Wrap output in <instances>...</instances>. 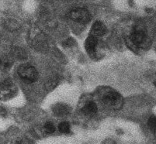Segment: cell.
<instances>
[{
  "mask_svg": "<svg viewBox=\"0 0 156 144\" xmlns=\"http://www.w3.org/2000/svg\"><path fill=\"white\" fill-rule=\"evenodd\" d=\"M148 126L151 131L154 133L156 134V117L155 116H151L148 119Z\"/></svg>",
  "mask_w": 156,
  "mask_h": 144,
  "instance_id": "cell-10",
  "label": "cell"
},
{
  "mask_svg": "<svg viewBox=\"0 0 156 144\" xmlns=\"http://www.w3.org/2000/svg\"><path fill=\"white\" fill-rule=\"evenodd\" d=\"M98 45L97 37L93 36H90L86 39L85 43V48L89 54H94L96 50V46Z\"/></svg>",
  "mask_w": 156,
  "mask_h": 144,
  "instance_id": "cell-5",
  "label": "cell"
},
{
  "mask_svg": "<svg viewBox=\"0 0 156 144\" xmlns=\"http://www.w3.org/2000/svg\"><path fill=\"white\" fill-rule=\"evenodd\" d=\"M145 38L146 34L144 28L141 26H135L133 32L131 33V35H130L131 41L135 45L140 46V45L144 43V40H145Z\"/></svg>",
  "mask_w": 156,
  "mask_h": 144,
  "instance_id": "cell-4",
  "label": "cell"
},
{
  "mask_svg": "<svg viewBox=\"0 0 156 144\" xmlns=\"http://www.w3.org/2000/svg\"><path fill=\"white\" fill-rule=\"evenodd\" d=\"M69 16L72 20L82 22V23L87 22L90 18L89 12L86 9H82V8H78V9H75L71 11Z\"/></svg>",
  "mask_w": 156,
  "mask_h": 144,
  "instance_id": "cell-3",
  "label": "cell"
},
{
  "mask_svg": "<svg viewBox=\"0 0 156 144\" xmlns=\"http://www.w3.org/2000/svg\"><path fill=\"white\" fill-rule=\"evenodd\" d=\"M83 111L86 115H93L96 114L97 111V106L96 103L93 101H88L83 106Z\"/></svg>",
  "mask_w": 156,
  "mask_h": 144,
  "instance_id": "cell-7",
  "label": "cell"
},
{
  "mask_svg": "<svg viewBox=\"0 0 156 144\" xmlns=\"http://www.w3.org/2000/svg\"><path fill=\"white\" fill-rule=\"evenodd\" d=\"M58 129L62 133H69L70 132V125L67 122H61L58 125Z\"/></svg>",
  "mask_w": 156,
  "mask_h": 144,
  "instance_id": "cell-9",
  "label": "cell"
},
{
  "mask_svg": "<svg viewBox=\"0 0 156 144\" xmlns=\"http://www.w3.org/2000/svg\"><path fill=\"white\" fill-rule=\"evenodd\" d=\"M106 27L104 24L102 22L97 21L93 24V27H92V36H96V37H99V36H102L106 33Z\"/></svg>",
  "mask_w": 156,
  "mask_h": 144,
  "instance_id": "cell-6",
  "label": "cell"
},
{
  "mask_svg": "<svg viewBox=\"0 0 156 144\" xmlns=\"http://www.w3.org/2000/svg\"><path fill=\"white\" fill-rule=\"evenodd\" d=\"M53 111L58 115H65L69 112V108L65 104H57L54 107Z\"/></svg>",
  "mask_w": 156,
  "mask_h": 144,
  "instance_id": "cell-8",
  "label": "cell"
},
{
  "mask_svg": "<svg viewBox=\"0 0 156 144\" xmlns=\"http://www.w3.org/2000/svg\"><path fill=\"white\" fill-rule=\"evenodd\" d=\"M44 129L48 133H53L55 131V127L51 122H47L44 125Z\"/></svg>",
  "mask_w": 156,
  "mask_h": 144,
  "instance_id": "cell-11",
  "label": "cell"
},
{
  "mask_svg": "<svg viewBox=\"0 0 156 144\" xmlns=\"http://www.w3.org/2000/svg\"><path fill=\"white\" fill-rule=\"evenodd\" d=\"M18 73L21 78L27 82H34L37 79V71L33 66L29 64L20 66Z\"/></svg>",
  "mask_w": 156,
  "mask_h": 144,
  "instance_id": "cell-2",
  "label": "cell"
},
{
  "mask_svg": "<svg viewBox=\"0 0 156 144\" xmlns=\"http://www.w3.org/2000/svg\"><path fill=\"white\" fill-rule=\"evenodd\" d=\"M102 101L105 105L113 108H120L122 104L121 95L113 90H106L101 94Z\"/></svg>",
  "mask_w": 156,
  "mask_h": 144,
  "instance_id": "cell-1",
  "label": "cell"
}]
</instances>
